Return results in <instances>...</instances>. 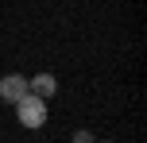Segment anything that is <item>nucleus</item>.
<instances>
[{"label": "nucleus", "instance_id": "1", "mask_svg": "<svg viewBox=\"0 0 147 143\" xmlns=\"http://www.w3.org/2000/svg\"><path fill=\"white\" fill-rule=\"evenodd\" d=\"M16 116H20V124L23 128H43L47 124V101L43 97H35V93H27V97H20L16 101Z\"/></svg>", "mask_w": 147, "mask_h": 143}, {"label": "nucleus", "instance_id": "4", "mask_svg": "<svg viewBox=\"0 0 147 143\" xmlns=\"http://www.w3.org/2000/svg\"><path fill=\"white\" fill-rule=\"evenodd\" d=\"M74 143H93V132H85V128L74 132Z\"/></svg>", "mask_w": 147, "mask_h": 143}, {"label": "nucleus", "instance_id": "2", "mask_svg": "<svg viewBox=\"0 0 147 143\" xmlns=\"http://www.w3.org/2000/svg\"><path fill=\"white\" fill-rule=\"evenodd\" d=\"M0 97H4L8 105H16L20 97H27V77H23V74H8V77H0Z\"/></svg>", "mask_w": 147, "mask_h": 143}, {"label": "nucleus", "instance_id": "3", "mask_svg": "<svg viewBox=\"0 0 147 143\" xmlns=\"http://www.w3.org/2000/svg\"><path fill=\"white\" fill-rule=\"evenodd\" d=\"M27 93H35V97L51 101L54 93H58V81H54V74H31V77H27Z\"/></svg>", "mask_w": 147, "mask_h": 143}]
</instances>
